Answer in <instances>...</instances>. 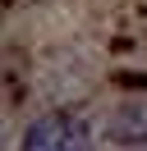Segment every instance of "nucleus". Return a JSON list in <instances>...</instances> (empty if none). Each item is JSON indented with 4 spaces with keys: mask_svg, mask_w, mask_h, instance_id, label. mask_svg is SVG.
<instances>
[{
    "mask_svg": "<svg viewBox=\"0 0 147 151\" xmlns=\"http://www.w3.org/2000/svg\"><path fill=\"white\" fill-rule=\"evenodd\" d=\"M23 151H87V128L69 114H46L28 128Z\"/></svg>",
    "mask_w": 147,
    "mask_h": 151,
    "instance_id": "1",
    "label": "nucleus"
}]
</instances>
